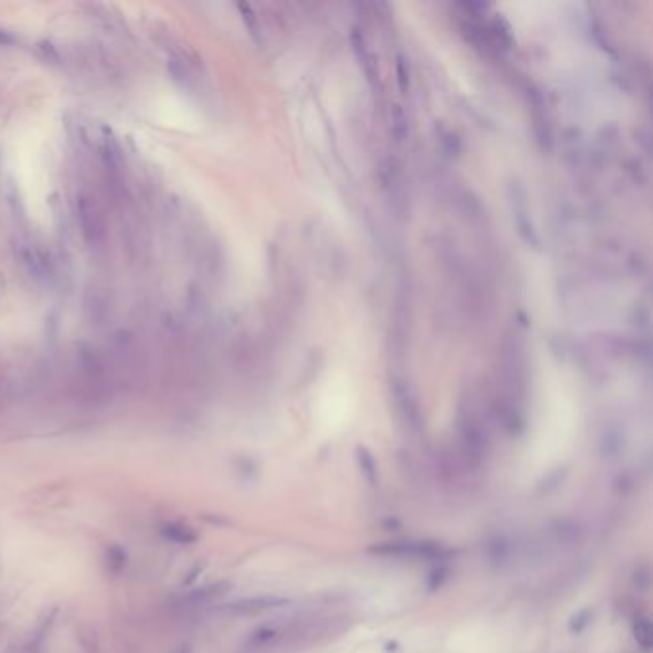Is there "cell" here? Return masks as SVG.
I'll list each match as a JSON object with an SVG mask.
<instances>
[{
  "label": "cell",
  "mask_w": 653,
  "mask_h": 653,
  "mask_svg": "<svg viewBox=\"0 0 653 653\" xmlns=\"http://www.w3.org/2000/svg\"><path fill=\"white\" fill-rule=\"evenodd\" d=\"M163 534L167 536L171 542L176 544H190L196 541V534L192 533V529L180 525V523H169L163 527Z\"/></svg>",
  "instance_id": "obj_1"
},
{
  "label": "cell",
  "mask_w": 653,
  "mask_h": 653,
  "mask_svg": "<svg viewBox=\"0 0 653 653\" xmlns=\"http://www.w3.org/2000/svg\"><path fill=\"white\" fill-rule=\"evenodd\" d=\"M176 653H190V650H188V647H183L180 652H176Z\"/></svg>",
  "instance_id": "obj_2"
}]
</instances>
